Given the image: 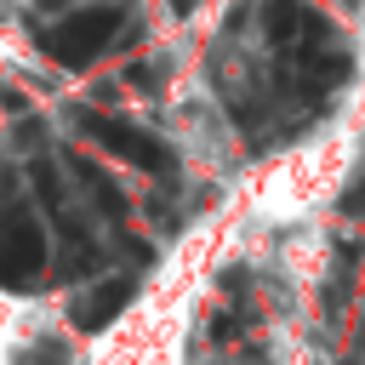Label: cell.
<instances>
[{
	"instance_id": "cell-1",
	"label": "cell",
	"mask_w": 365,
	"mask_h": 365,
	"mask_svg": "<svg viewBox=\"0 0 365 365\" xmlns=\"http://www.w3.org/2000/svg\"><path fill=\"white\" fill-rule=\"evenodd\" d=\"M262 29L285 63V86L291 91H331L348 80V46L331 34V23L308 6V0H268L262 6Z\"/></svg>"
},
{
	"instance_id": "cell-2",
	"label": "cell",
	"mask_w": 365,
	"mask_h": 365,
	"mask_svg": "<svg viewBox=\"0 0 365 365\" xmlns=\"http://www.w3.org/2000/svg\"><path fill=\"white\" fill-rule=\"evenodd\" d=\"M40 274H46V228L23 200H6L0 205V285L23 291Z\"/></svg>"
},
{
	"instance_id": "cell-3",
	"label": "cell",
	"mask_w": 365,
	"mask_h": 365,
	"mask_svg": "<svg viewBox=\"0 0 365 365\" xmlns=\"http://www.w3.org/2000/svg\"><path fill=\"white\" fill-rule=\"evenodd\" d=\"M114 23H120V11H114V6L68 11L57 29H46V34H40V51H46L51 63H63V68H86V63H97V57L114 46Z\"/></svg>"
},
{
	"instance_id": "cell-4",
	"label": "cell",
	"mask_w": 365,
	"mask_h": 365,
	"mask_svg": "<svg viewBox=\"0 0 365 365\" xmlns=\"http://www.w3.org/2000/svg\"><path fill=\"white\" fill-rule=\"evenodd\" d=\"M80 125H86V137H91L97 148H108L114 160H125V165H137V171H171V148H165L154 131H143V125H131V120H114V114H97V108H86Z\"/></svg>"
},
{
	"instance_id": "cell-5",
	"label": "cell",
	"mask_w": 365,
	"mask_h": 365,
	"mask_svg": "<svg viewBox=\"0 0 365 365\" xmlns=\"http://www.w3.org/2000/svg\"><path fill=\"white\" fill-rule=\"evenodd\" d=\"M131 291H137L131 279H103L97 291H86V297L74 302V325H80V331H103V325L131 302Z\"/></svg>"
},
{
	"instance_id": "cell-6",
	"label": "cell",
	"mask_w": 365,
	"mask_h": 365,
	"mask_svg": "<svg viewBox=\"0 0 365 365\" xmlns=\"http://www.w3.org/2000/svg\"><path fill=\"white\" fill-rule=\"evenodd\" d=\"M74 177H80V182L97 194V205H103L108 217H125V194H120V188H114V182H108V177H103L91 160H74Z\"/></svg>"
},
{
	"instance_id": "cell-7",
	"label": "cell",
	"mask_w": 365,
	"mask_h": 365,
	"mask_svg": "<svg viewBox=\"0 0 365 365\" xmlns=\"http://www.w3.org/2000/svg\"><path fill=\"white\" fill-rule=\"evenodd\" d=\"M342 211H354V217H365V182H359V188H348V194H342Z\"/></svg>"
},
{
	"instance_id": "cell-8",
	"label": "cell",
	"mask_w": 365,
	"mask_h": 365,
	"mask_svg": "<svg viewBox=\"0 0 365 365\" xmlns=\"http://www.w3.org/2000/svg\"><path fill=\"white\" fill-rule=\"evenodd\" d=\"M165 6H171L177 17H194V6H200V0H165Z\"/></svg>"
}]
</instances>
